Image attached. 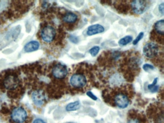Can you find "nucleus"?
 <instances>
[{
    "instance_id": "nucleus-11",
    "label": "nucleus",
    "mask_w": 164,
    "mask_h": 123,
    "mask_svg": "<svg viewBox=\"0 0 164 123\" xmlns=\"http://www.w3.org/2000/svg\"><path fill=\"white\" fill-rule=\"evenodd\" d=\"M40 44L38 42L32 41L29 42L24 47V50L26 52H31L35 51L39 49Z\"/></svg>"
},
{
    "instance_id": "nucleus-9",
    "label": "nucleus",
    "mask_w": 164,
    "mask_h": 123,
    "mask_svg": "<svg viewBox=\"0 0 164 123\" xmlns=\"http://www.w3.org/2000/svg\"><path fill=\"white\" fill-rule=\"evenodd\" d=\"M32 99L34 103L38 106L43 105L45 101V96L42 90L34 91L32 94Z\"/></svg>"
},
{
    "instance_id": "nucleus-20",
    "label": "nucleus",
    "mask_w": 164,
    "mask_h": 123,
    "mask_svg": "<svg viewBox=\"0 0 164 123\" xmlns=\"http://www.w3.org/2000/svg\"><path fill=\"white\" fill-rule=\"evenodd\" d=\"M69 40L72 42L75 43V44L78 43V42H79V39H78V38L76 37V36H74V35L70 36V37H69Z\"/></svg>"
},
{
    "instance_id": "nucleus-6",
    "label": "nucleus",
    "mask_w": 164,
    "mask_h": 123,
    "mask_svg": "<svg viewBox=\"0 0 164 123\" xmlns=\"http://www.w3.org/2000/svg\"><path fill=\"white\" fill-rule=\"evenodd\" d=\"M52 74L56 79H64L67 74V67L61 64H57L53 68Z\"/></svg>"
},
{
    "instance_id": "nucleus-18",
    "label": "nucleus",
    "mask_w": 164,
    "mask_h": 123,
    "mask_svg": "<svg viewBox=\"0 0 164 123\" xmlns=\"http://www.w3.org/2000/svg\"><path fill=\"white\" fill-rule=\"evenodd\" d=\"M142 68H143V70L145 71L148 72V71H149L150 70H153V69H154V67L153 65H150V64H145L143 65Z\"/></svg>"
},
{
    "instance_id": "nucleus-5",
    "label": "nucleus",
    "mask_w": 164,
    "mask_h": 123,
    "mask_svg": "<svg viewBox=\"0 0 164 123\" xmlns=\"http://www.w3.org/2000/svg\"><path fill=\"white\" fill-rule=\"evenodd\" d=\"M19 80L17 76L14 75H9L4 78L3 85L6 89L14 90L18 87Z\"/></svg>"
},
{
    "instance_id": "nucleus-22",
    "label": "nucleus",
    "mask_w": 164,
    "mask_h": 123,
    "mask_svg": "<svg viewBox=\"0 0 164 123\" xmlns=\"http://www.w3.org/2000/svg\"><path fill=\"white\" fill-rule=\"evenodd\" d=\"M159 89V86L156 85V86H154L153 87H151L150 89L149 90L151 91V92H156L158 91Z\"/></svg>"
},
{
    "instance_id": "nucleus-14",
    "label": "nucleus",
    "mask_w": 164,
    "mask_h": 123,
    "mask_svg": "<svg viewBox=\"0 0 164 123\" xmlns=\"http://www.w3.org/2000/svg\"><path fill=\"white\" fill-rule=\"evenodd\" d=\"M81 107V104L79 101H76L73 102H71L67 105L65 109L68 112L76 111L79 109Z\"/></svg>"
},
{
    "instance_id": "nucleus-8",
    "label": "nucleus",
    "mask_w": 164,
    "mask_h": 123,
    "mask_svg": "<svg viewBox=\"0 0 164 123\" xmlns=\"http://www.w3.org/2000/svg\"><path fill=\"white\" fill-rule=\"evenodd\" d=\"M131 8L132 10L135 14L137 15H141L145 12L146 8V3L144 1H132Z\"/></svg>"
},
{
    "instance_id": "nucleus-12",
    "label": "nucleus",
    "mask_w": 164,
    "mask_h": 123,
    "mask_svg": "<svg viewBox=\"0 0 164 123\" xmlns=\"http://www.w3.org/2000/svg\"><path fill=\"white\" fill-rule=\"evenodd\" d=\"M77 18L78 17L76 14L73 13L69 12L64 16L63 21L67 23H73L75 22Z\"/></svg>"
},
{
    "instance_id": "nucleus-23",
    "label": "nucleus",
    "mask_w": 164,
    "mask_h": 123,
    "mask_svg": "<svg viewBox=\"0 0 164 123\" xmlns=\"http://www.w3.org/2000/svg\"><path fill=\"white\" fill-rule=\"evenodd\" d=\"M128 123H141L140 120L137 118H132L129 121Z\"/></svg>"
},
{
    "instance_id": "nucleus-10",
    "label": "nucleus",
    "mask_w": 164,
    "mask_h": 123,
    "mask_svg": "<svg viewBox=\"0 0 164 123\" xmlns=\"http://www.w3.org/2000/svg\"><path fill=\"white\" fill-rule=\"evenodd\" d=\"M104 31V28L100 24H95L89 26L87 31L88 36H92L97 34L101 33Z\"/></svg>"
},
{
    "instance_id": "nucleus-24",
    "label": "nucleus",
    "mask_w": 164,
    "mask_h": 123,
    "mask_svg": "<svg viewBox=\"0 0 164 123\" xmlns=\"http://www.w3.org/2000/svg\"><path fill=\"white\" fill-rule=\"evenodd\" d=\"M33 123H45L43 120H42V119H36L34 121Z\"/></svg>"
},
{
    "instance_id": "nucleus-16",
    "label": "nucleus",
    "mask_w": 164,
    "mask_h": 123,
    "mask_svg": "<svg viewBox=\"0 0 164 123\" xmlns=\"http://www.w3.org/2000/svg\"><path fill=\"white\" fill-rule=\"evenodd\" d=\"M99 51H100V47L97 46H96L90 49L89 51V53L91 54L92 56L95 57L97 55L99 52Z\"/></svg>"
},
{
    "instance_id": "nucleus-21",
    "label": "nucleus",
    "mask_w": 164,
    "mask_h": 123,
    "mask_svg": "<svg viewBox=\"0 0 164 123\" xmlns=\"http://www.w3.org/2000/svg\"><path fill=\"white\" fill-rule=\"evenodd\" d=\"M164 3H162L161 4H160L159 6L158 9L159 11L160 12V13L163 15L164 13Z\"/></svg>"
},
{
    "instance_id": "nucleus-17",
    "label": "nucleus",
    "mask_w": 164,
    "mask_h": 123,
    "mask_svg": "<svg viewBox=\"0 0 164 123\" xmlns=\"http://www.w3.org/2000/svg\"><path fill=\"white\" fill-rule=\"evenodd\" d=\"M143 36H144L143 32H140L138 35V36L136 38V39L133 42V44L135 45L137 44V43L143 38Z\"/></svg>"
},
{
    "instance_id": "nucleus-3",
    "label": "nucleus",
    "mask_w": 164,
    "mask_h": 123,
    "mask_svg": "<svg viewBox=\"0 0 164 123\" xmlns=\"http://www.w3.org/2000/svg\"><path fill=\"white\" fill-rule=\"evenodd\" d=\"M159 51L158 46L154 42H149L143 47V53L146 57L153 58L157 56Z\"/></svg>"
},
{
    "instance_id": "nucleus-4",
    "label": "nucleus",
    "mask_w": 164,
    "mask_h": 123,
    "mask_svg": "<svg viewBox=\"0 0 164 123\" xmlns=\"http://www.w3.org/2000/svg\"><path fill=\"white\" fill-rule=\"evenodd\" d=\"M56 30L52 26H46L43 28L41 32V37L43 41L46 42H51L56 36Z\"/></svg>"
},
{
    "instance_id": "nucleus-15",
    "label": "nucleus",
    "mask_w": 164,
    "mask_h": 123,
    "mask_svg": "<svg viewBox=\"0 0 164 123\" xmlns=\"http://www.w3.org/2000/svg\"><path fill=\"white\" fill-rule=\"evenodd\" d=\"M132 40H133V38H132V36H129V35L125 36L119 40L118 44L121 46L126 45L132 42Z\"/></svg>"
},
{
    "instance_id": "nucleus-13",
    "label": "nucleus",
    "mask_w": 164,
    "mask_h": 123,
    "mask_svg": "<svg viewBox=\"0 0 164 123\" xmlns=\"http://www.w3.org/2000/svg\"><path fill=\"white\" fill-rule=\"evenodd\" d=\"M154 28L158 33L163 35L164 32V20H160L156 22L154 25Z\"/></svg>"
},
{
    "instance_id": "nucleus-2",
    "label": "nucleus",
    "mask_w": 164,
    "mask_h": 123,
    "mask_svg": "<svg viewBox=\"0 0 164 123\" xmlns=\"http://www.w3.org/2000/svg\"><path fill=\"white\" fill-rule=\"evenodd\" d=\"M87 79L81 74H75L71 76L70 79V84L75 88H82L86 86Z\"/></svg>"
},
{
    "instance_id": "nucleus-19",
    "label": "nucleus",
    "mask_w": 164,
    "mask_h": 123,
    "mask_svg": "<svg viewBox=\"0 0 164 123\" xmlns=\"http://www.w3.org/2000/svg\"><path fill=\"white\" fill-rule=\"evenodd\" d=\"M86 94L87 95H88L90 98L92 99L94 101H96V100H97V98L96 96L91 91H88L87 92Z\"/></svg>"
},
{
    "instance_id": "nucleus-1",
    "label": "nucleus",
    "mask_w": 164,
    "mask_h": 123,
    "mask_svg": "<svg viewBox=\"0 0 164 123\" xmlns=\"http://www.w3.org/2000/svg\"><path fill=\"white\" fill-rule=\"evenodd\" d=\"M28 119V113L24 108L17 107L12 110L10 115L12 123H26Z\"/></svg>"
},
{
    "instance_id": "nucleus-7",
    "label": "nucleus",
    "mask_w": 164,
    "mask_h": 123,
    "mask_svg": "<svg viewBox=\"0 0 164 123\" xmlns=\"http://www.w3.org/2000/svg\"><path fill=\"white\" fill-rule=\"evenodd\" d=\"M114 101L115 105L121 109L126 108L129 104V99L128 97L125 94L121 93L115 96Z\"/></svg>"
}]
</instances>
